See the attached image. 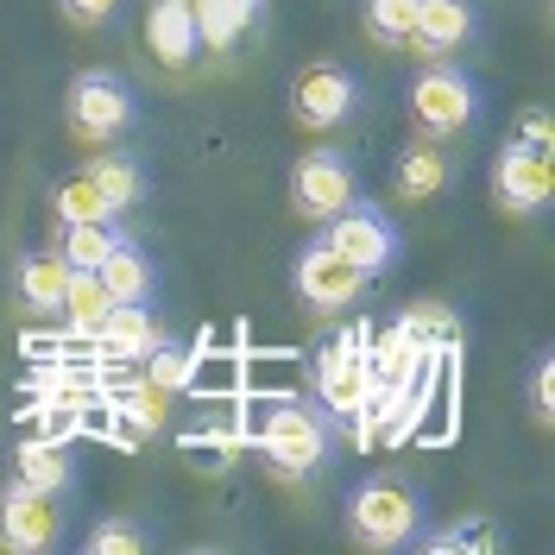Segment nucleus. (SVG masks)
Segmentation results:
<instances>
[{
    "label": "nucleus",
    "instance_id": "nucleus-1",
    "mask_svg": "<svg viewBox=\"0 0 555 555\" xmlns=\"http://www.w3.org/2000/svg\"><path fill=\"white\" fill-rule=\"evenodd\" d=\"M328 442H335V416L322 411L315 398H272L266 416H259V454H266L272 480H284V486L322 474Z\"/></svg>",
    "mask_w": 555,
    "mask_h": 555
},
{
    "label": "nucleus",
    "instance_id": "nucleus-2",
    "mask_svg": "<svg viewBox=\"0 0 555 555\" xmlns=\"http://www.w3.org/2000/svg\"><path fill=\"white\" fill-rule=\"evenodd\" d=\"M423 518L429 512H423L416 486L391 480V474H373V480L353 486V499H347V543H360V550H373V555L411 550Z\"/></svg>",
    "mask_w": 555,
    "mask_h": 555
},
{
    "label": "nucleus",
    "instance_id": "nucleus-3",
    "mask_svg": "<svg viewBox=\"0 0 555 555\" xmlns=\"http://www.w3.org/2000/svg\"><path fill=\"white\" fill-rule=\"evenodd\" d=\"M139 120V89L120 69H76L64 89V127L82 145H114Z\"/></svg>",
    "mask_w": 555,
    "mask_h": 555
},
{
    "label": "nucleus",
    "instance_id": "nucleus-4",
    "mask_svg": "<svg viewBox=\"0 0 555 555\" xmlns=\"http://www.w3.org/2000/svg\"><path fill=\"white\" fill-rule=\"evenodd\" d=\"M411 120L423 139H454L480 120V82L467 69L442 57V64H423L411 82Z\"/></svg>",
    "mask_w": 555,
    "mask_h": 555
},
{
    "label": "nucleus",
    "instance_id": "nucleus-5",
    "mask_svg": "<svg viewBox=\"0 0 555 555\" xmlns=\"http://www.w3.org/2000/svg\"><path fill=\"white\" fill-rule=\"evenodd\" d=\"M322 241L341 253L347 266H360L366 278L391 272V259H398V246H404V234H398V221L385 215L379 203H360V196H347L328 221H322Z\"/></svg>",
    "mask_w": 555,
    "mask_h": 555
},
{
    "label": "nucleus",
    "instance_id": "nucleus-6",
    "mask_svg": "<svg viewBox=\"0 0 555 555\" xmlns=\"http://www.w3.org/2000/svg\"><path fill=\"white\" fill-rule=\"evenodd\" d=\"M366 102V89H360V76L347 64H310L297 69V82H291V114H297V127H310V133H335L347 127L353 114Z\"/></svg>",
    "mask_w": 555,
    "mask_h": 555
},
{
    "label": "nucleus",
    "instance_id": "nucleus-7",
    "mask_svg": "<svg viewBox=\"0 0 555 555\" xmlns=\"http://www.w3.org/2000/svg\"><path fill=\"white\" fill-rule=\"evenodd\" d=\"M291 284H297V297H304L310 315H347L373 278L360 272V266H347L328 241H310L297 253V266H291Z\"/></svg>",
    "mask_w": 555,
    "mask_h": 555
},
{
    "label": "nucleus",
    "instance_id": "nucleus-8",
    "mask_svg": "<svg viewBox=\"0 0 555 555\" xmlns=\"http://www.w3.org/2000/svg\"><path fill=\"white\" fill-rule=\"evenodd\" d=\"M310 398L322 411L347 423V429H360L366 416H373V366H366V353H347V347H322L315 353V373H310Z\"/></svg>",
    "mask_w": 555,
    "mask_h": 555
},
{
    "label": "nucleus",
    "instance_id": "nucleus-9",
    "mask_svg": "<svg viewBox=\"0 0 555 555\" xmlns=\"http://www.w3.org/2000/svg\"><path fill=\"white\" fill-rule=\"evenodd\" d=\"M57 537H64L57 492H38L26 480H13L0 492V550L7 555H44L57 550Z\"/></svg>",
    "mask_w": 555,
    "mask_h": 555
},
{
    "label": "nucleus",
    "instance_id": "nucleus-10",
    "mask_svg": "<svg viewBox=\"0 0 555 555\" xmlns=\"http://www.w3.org/2000/svg\"><path fill=\"white\" fill-rule=\"evenodd\" d=\"M347 196H353V158H347L341 145H315V152H304V158L291 165V208H297L304 221L322 228Z\"/></svg>",
    "mask_w": 555,
    "mask_h": 555
},
{
    "label": "nucleus",
    "instance_id": "nucleus-11",
    "mask_svg": "<svg viewBox=\"0 0 555 555\" xmlns=\"http://www.w3.org/2000/svg\"><path fill=\"white\" fill-rule=\"evenodd\" d=\"M555 152H537V145H524V139H505V152L492 158V196L505 215H537V208H550L555 196V171H550Z\"/></svg>",
    "mask_w": 555,
    "mask_h": 555
},
{
    "label": "nucleus",
    "instance_id": "nucleus-12",
    "mask_svg": "<svg viewBox=\"0 0 555 555\" xmlns=\"http://www.w3.org/2000/svg\"><path fill=\"white\" fill-rule=\"evenodd\" d=\"M474 38H480V7L474 0H416L404 51L423 57V64H442V57H461Z\"/></svg>",
    "mask_w": 555,
    "mask_h": 555
},
{
    "label": "nucleus",
    "instance_id": "nucleus-13",
    "mask_svg": "<svg viewBox=\"0 0 555 555\" xmlns=\"http://www.w3.org/2000/svg\"><path fill=\"white\" fill-rule=\"evenodd\" d=\"M145 51L171 69V76H183V69L203 57L196 7H190V0H152V7H145Z\"/></svg>",
    "mask_w": 555,
    "mask_h": 555
},
{
    "label": "nucleus",
    "instance_id": "nucleus-14",
    "mask_svg": "<svg viewBox=\"0 0 555 555\" xmlns=\"http://www.w3.org/2000/svg\"><path fill=\"white\" fill-rule=\"evenodd\" d=\"M95 278H102L107 304H152V297H158V259H152L133 234H127V241L95 266Z\"/></svg>",
    "mask_w": 555,
    "mask_h": 555
},
{
    "label": "nucleus",
    "instance_id": "nucleus-15",
    "mask_svg": "<svg viewBox=\"0 0 555 555\" xmlns=\"http://www.w3.org/2000/svg\"><path fill=\"white\" fill-rule=\"evenodd\" d=\"M190 7H196V38H203L208 57L241 51L246 33H253L259 13H266V0H190Z\"/></svg>",
    "mask_w": 555,
    "mask_h": 555
},
{
    "label": "nucleus",
    "instance_id": "nucleus-16",
    "mask_svg": "<svg viewBox=\"0 0 555 555\" xmlns=\"http://www.w3.org/2000/svg\"><path fill=\"white\" fill-rule=\"evenodd\" d=\"M95 341H102L114 360H145L152 347L165 341V322H158V310H152V304H107Z\"/></svg>",
    "mask_w": 555,
    "mask_h": 555
},
{
    "label": "nucleus",
    "instance_id": "nucleus-17",
    "mask_svg": "<svg viewBox=\"0 0 555 555\" xmlns=\"http://www.w3.org/2000/svg\"><path fill=\"white\" fill-rule=\"evenodd\" d=\"M64 284H69V266L57 259V253H26V259L13 266V297H20L33 315L64 310Z\"/></svg>",
    "mask_w": 555,
    "mask_h": 555
},
{
    "label": "nucleus",
    "instance_id": "nucleus-18",
    "mask_svg": "<svg viewBox=\"0 0 555 555\" xmlns=\"http://www.w3.org/2000/svg\"><path fill=\"white\" fill-rule=\"evenodd\" d=\"M449 183V158H442V139H416L398 152V171H391V190L404 203H429L436 190Z\"/></svg>",
    "mask_w": 555,
    "mask_h": 555
},
{
    "label": "nucleus",
    "instance_id": "nucleus-19",
    "mask_svg": "<svg viewBox=\"0 0 555 555\" xmlns=\"http://www.w3.org/2000/svg\"><path fill=\"white\" fill-rule=\"evenodd\" d=\"M82 177L102 190V203L114 208V215H127V208L145 203V165H139L133 152H114V145H102V158H95Z\"/></svg>",
    "mask_w": 555,
    "mask_h": 555
},
{
    "label": "nucleus",
    "instance_id": "nucleus-20",
    "mask_svg": "<svg viewBox=\"0 0 555 555\" xmlns=\"http://www.w3.org/2000/svg\"><path fill=\"white\" fill-rule=\"evenodd\" d=\"M127 241V228H120V215H107V221H69L64 228V246H57V259H64L69 272H95L114 246Z\"/></svg>",
    "mask_w": 555,
    "mask_h": 555
},
{
    "label": "nucleus",
    "instance_id": "nucleus-21",
    "mask_svg": "<svg viewBox=\"0 0 555 555\" xmlns=\"http://www.w3.org/2000/svg\"><path fill=\"white\" fill-rule=\"evenodd\" d=\"M411 13L416 0H360V26L379 51H404L411 44Z\"/></svg>",
    "mask_w": 555,
    "mask_h": 555
},
{
    "label": "nucleus",
    "instance_id": "nucleus-22",
    "mask_svg": "<svg viewBox=\"0 0 555 555\" xmlns=\"http://www.w3.org/2000/svg\"><path fill=\"white\" fill-rule=\"evenodd\" d=\"M20 480L38 486V492H69L76 467H69V454L57 449V442H26V449H20Z\"/></svg>",
    "mask_w": 555,
    "mask_h": 555
},
{
    "label": "nucleus",
    "instance_id": "nucleus-23",
    "mask_svg": "<svg viewBox=\"0 0 555 555\" xmlns=\"http://www.w3.org/2000/svg\"><path fill=\"white\" fill-rule=\"evenodd\" d=\"M398 335H404L411 347H423V353H442V347L461 341V328H454V315L442 310V304H416V310H404Z\"/></svg>",
    "mask_w": 555,
    "mask_h": 555
},
{
    "label": "nucleus",
    "instance_id": "nucleus-24",
    "mask_svg": "<svg viewBox=\"0 0 555 555\" xmlns=\"http://www.w3.org/2000/svg\"><path fill=\"white\" fill-rule=\"evenodd\" d=\"M64 315H69V328L95 335V328H102V315H107L102 278H95V272H69V284H64Z\"/></svg>",
    "mask_w": 555,
    "mask_h": 555
},
{
    "label": "nucleus",
    "instance_id": "nucleus-25",
    "mask_svg": "<svg viewBox=\"0 0 555 555\" xmlns=\"http://www.w3.org/2000/svg\"><path fill=\"white\" fill-rule=\"evenodd\" d=\"M82 550L89 555H139V550H152V530L139 518H120V512H114V518H102L82 537Z\"/></svg>",
    "mask_w": 555,
    "mask_h": 555
},
{
    "label": "nucleus",
    "instance_id": "nucleus-26",
    "mask_svg": "<svg viewBox=\"0 0 555 555\" xmlns=\"http://www.w3.org/2000/svg\"><path fill=\"white\" fill-rule=\"evenodd\" d=\"M499 543V530L480 518H467V524H449V530H416V543L411 550H429V555H454V550H492Z\"/></svg>",
    "mask_w": 555,
    "mask_h": 555
},
{
    "label": "nucleus",
    "instance_id": "nucleus-27",
    "mask_svg": "<svg viewBox=\"0 0 555 555\" xmlns=\"http://www.w3.org/2000/svg\"><path fill=\"white\" fill-rule=\"evenodd\" d=\"M190 373H196V360H190V347L177 341H158L152 353H145V385L165 398V391H177V385H190Z\"/></svg>",
    "mask_w": 555,
    "mask_h": 555
},
{
    "label": "nucleus",
    "instance_id": "nucleus-28",
    "mask_svg": "<svg viewBox=\"0 0 555 555\" xmlns=\"http://www.w3.org/2000/svg\"><path fill=\"white\" fill-rule=\"evenodd\" d=\"M51 208L64 215V228H69V221H107V215H114V208L102 203V190H95L89 177H69V183H57Z\"/></svg>",
    "mask_w": 555,
    "mask_h": 555
},
{
    "label": "nucleus",
    "instance_id": "nucleus-29",
    "mask_svg": "<svg viewBox=\"0 0 555 555\" xmlns=\"http://www.w3.org/2000/svg\"><path fill=\"white\" fill-rule=\"evenodd\" d=\"M550 373H555V360H550V353H537V360H530V416H537V423H550V416H555Z\"/></svg>",
    "mask_w": 555,
    "mask_h": 555
},
{
    "label": "nucleus",
    "instance_id": "nucleus-30",
    "mask_svg": "<svg viewBox=\"0 0 555 555\" xmlns=\"http://www.w3.org/2000/svg\"><path fill=\"white\" fill-rule=\"evenodd\" d=\"M57 7H64L69 26H102V20H114L120 0H57Z\"/></svg>",
    "mask_w": 555,
    "mask_h": 555
},
{
    "label": "nucleus",
    "instance_id": "nucleus-31",
    "mask_svg": "<svg viewBox=\"0 0 555 555\" xmlns=\"http://www.w3.org/2000/svg\"><path fill=\"white\" fill-rule=\"evenodd\" d=\"M512 139H524V145H537V152H550V114H543V107H530V114H524V127Z\"/></svg>",
    "mask_w": 555,
    "mask_h": 555
}]
</instances>
